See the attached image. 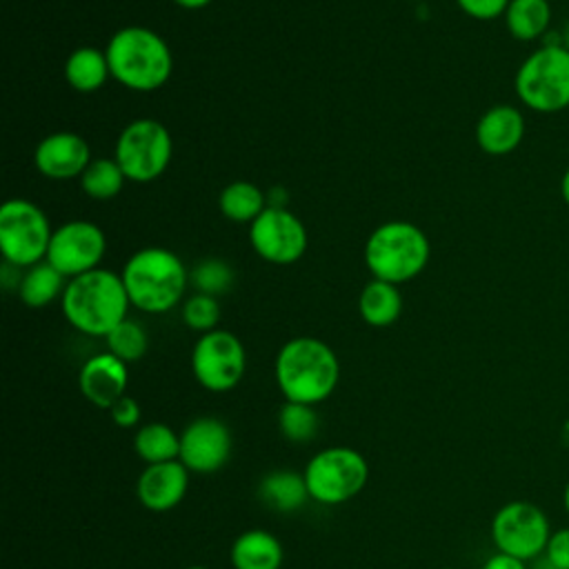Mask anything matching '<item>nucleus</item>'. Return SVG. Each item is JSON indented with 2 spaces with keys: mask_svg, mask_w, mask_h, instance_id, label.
Returning a JSON list of instances; mask_svg holds the SVG:
<instances>
[{
  "mask_svg": "<svg viewBox=\"0 0 569 569\" xmlns=\"http://www.w3.org/2000/svg\"><path fill=\"white\" fill-rule=\"evenodd\" d=\"M358 311L371 327H389L402 313V296L398 284L371 278L358 298Z\"/></svg>",
  "mask_w": 569,
  "mask_h": 569,
  "instance_id": "22",
  "label": "nucleus"
},
{
  "mask_svg": "<svg viewBox=\"0 0 569 569\" xmlns=\"http://www.w3.org/2000/svg\"><path fill=\"white\" fill-rule=\"evenodd\" d=\"M127 362H122L109 351L91 356L78 373L80 393L100 409H109L116 400L127 396Z\"/></svg>",
  "mask_w": 569,
  "mask_h": 569,
  "instance_id": "17",
  "label": "nucleus"
},
{
  "mask_svg": "<svg viewBox=\"0 0 569 569\" xmlns=\"http://www.w3.org/2000/svg\"><path fill=\"white\" fill-rule=\"evenodd\" d=\"M189 487V469L180 460L147 465L136 482V498L149 511H169L178 507Z\"/></svg>",
  "mask_w": 569,
  "mask_h": 569,
  "instance_id": "16",
  "label": "nucleus"
},
{
  "mask_svg": "<svg viewBox=\"0 0 569 569\" xmlns=\"http://www.w3.org/2000/svg\"><path fill=\"white\" fill-rule=\"evenodd\" d=\"M258 496L267 507L280 513L298 511L307 500H311L305 476L289 469H278L262 476L258 485Z\"/></svg>",
  "mask_w": 569,
  "mask_h": 569,
  "instance_id": "20",
  "label": "nucleus"
},
{
  "mask_svg": "<svg viewBox=\"0 0 569 569\" xmlns=\"http://www.w3.org/2000/svg\"><path fill=\"white\" fill-rule=\"evenodd\" d=\"M53 229L44 211L24 198L0 207V251L11 267H33L47 260Z\"/></svg>",
  "mask_w": 569,
  "mask_h": 569,
  "instance_id": "8",
  "label": "nucleus"
},
{
  "mask_svg": "<svg viewBox=\"0 0 569 569\" xmlns=\"http://www.w3.org/2000/svg\"><path fill=\"white\" fill-rule=\"evenodd\" d=\"M513 91L536 113H558L569 107V49L562 42H542L518 67Z\"/></svg>",
  "mask_w": 569,
  "mask_h": 569,
  "instance_id": "6",
  "label": "nucleus"
},
{
  "mask_svg": "<svg viewBox=\"0 0 569 569\" xmlns=\"http://www.w3.org/2000/svg\"><path fill=\"white\" fill-rule=\"evenodd\" d=\"M253 251L271 264H293L307 251V229L302 220L284 207L269 204L251 224Z\"/></svg>",
  "mask_w": 569,
  "mask_h": 569,
  "instance_id": "12",
  "label": "nucleus"
},
{
  "mask_svg": "<svg viewBox=\"0 0 569 569\" xmlns=\"http://www.w3.org/2000/svg\"><path fill=\"white\" fill-rule=\"evenodd\" d=\"M533 569H556L545 556L542 558H536V565H533Z\"/></svg>",
  "mask_w": 569,
  "mask_h": 569,
  "instance_id": "38",
  "label": "nucleus"
},
{
  "mask_svg": "<svg viewBox=\"0 0 569 569\" xmlns=\"http://www.w3.org/2000/svg\"><path fill=\"white\" fill-rule=\"evenodd\" d=\"M231 449L233 438L227 422L200 416L182 429L178 460L193 473H213L227 465Z\"/></svg>",
  "mask_w": 569,
  "mask_h": 569,
  "instance_id": "14",
  "label": "nucleus"
},
{
  "mask_svg": "<svg viewBox=\"0 0 569 569\" xmlns=\"http://www.w3.org/2000/svg\"><path fill=\"white\" fill-rule=\"evenodd\" d=\"M178 7H182V9H202V7H207L211 0H173Z\"/></svg>",
  "mask_w": 569,
  "mask_h": 569,
  "instance_id": "36",
  "label": "nucleus"
},
{
  "mask_svg": "<svg viewBox=\"0 0 569 569\" xmlns=\"http://www.w3.org/2000/svg\"><path fill=\"white\" fill-rule=\"evenodd\" d=\"M502 18L511 38L520 42L545 40L551 27V4L549 0H509Z\"/></svg>",
  "mask_w": 569,
  "mask_h": 569,
  "instance_id": "21",
  "label": "nucleus"
},
{
  "mask_svg": "<svg viewBox=\"0 0 569 569\" xmlns=\"http://www.w3.org/2000/svg\"><path fill=\"white\" fill-rule=\"evenodd\" d=\"M107 251L104 231L89 220H69L53 229L47 262L64 278H76L98 269Z\"/></svg>",
  "mask_w": 569,
  "mask_h": 569,
  "instance_id": "13",
  "label": "nucleus"
},
{
  "mask_svg": "<svg viewBox=\"0 0 569 569\" xmlns=\"http://www.w3.org/2000/svg\"><path fill=\"white\" fill-rule=\"evenodd\" d=\"M247 353L238 336L227 329L202 333L191 351V371L198 385L213 393L231 391L244 376Z\"/></svg>",
  "mask_w": 569,
  "mask_h": 569,
  "instance_id": "11",
  "label": "nucleus"
},
{
  "mask_svg": "<svg viewBox=\"0 0 569 569\" xmlns=\"http://www.w3.org/2000/svg\"><path fill=\"white\" fill-rule=\"evenodd\" d=\"M187 569H209V567H204V565H191V567H187Z\"/></svg>",
  "mask_w": 569,
  "mask_h": 569,
  "instance_id": "41",
  "label": "nucleus"
},
{
  "mask_svg": "<svg viewBox=\"0 0 569 569\" xmlns=\"http://www.w3.org/2000/svg\"><path fill=\"white\" fill-rule=\"evenodd\" d=\"M525 131L527 122L518 107L493 104L476 124V142L487 156H507L520 147Z\"/></svg>",
  "mask_w": 569,
  "mask_h": 569,
  "instance_id": "18",
  "label": "nucleus"
},
{
  "mask_svg": "<svg viewBox=\"0 0 569 569\" xmlns=\"http://www.w3.org/2000/svg\"><path fill=\"white\" fill-rule=\"evenodd\" d=\"M129 302L144 313H167L184 296L189 271L178 253L164 247H144L122 267Z\"/></svg>",
  "mask_w": 569,
  "mask_h": 569,
  "instance_id": "4",
  "label": "nucleus"
},
{
  "mask_svg": "<svg viewBox=\"0 0 569 569\" xmlns=\"http://www.w3.org/2000/svg\"><path fill=\"white\" fill-rule=\"evenodd\" d=\"M111 78L131 91L160 89L173 69L167 40L149 27L129 24L118 29L107 42Z\"/></svg>",
  "mask_w": 569,
  "mask_h": 569,
  "instance_id": "3",
  "label": "nucleus"
},
{
  "mask_svg": "<svg viewBox=\"0 0 569 569\" xmlns=\"http://www.w3.org/2000/svg\"><path fill=\"white\" fill-rule=\"evenodd\" d=\"M189 284L196 287L198 293L207 296H222L233 284V269L220 260V258H202L191 271H189Z\"/></svg>",
  "mask_w": 569,
  "mask_h": 569,
  "instance_id": "30",
  "label": "nucleus"
},
{
  "mask_svg": "<svg viewBox=\"0 0 569 569\" xmlns=\"http://www.w3.org/2000/svg\"><path fill=\"white\" fill-rule=\"evenodd\" d=\"M182 322L191 329L198 331L200 336L207 331L218 329L220 322V305L218 298L207 296V293H193L184 300L182 305Z\"/></svg>",
  "mask_w": 569,
  "mask_h": 569,
  "instance_id": "31",
  "label": "nucleus"
},
{
  "mask_svg": "<svg viewBox=\"0 0 569 569\" xmlns=\"http://www.w3.org/2000/svg\"><path fill=\"white\" fill-rule=\"evenodd\" d=\"M556 569H569V527L556 529L542 553Z\"/></svg>",
  "mask_w": 569,
  "mask_h": 569,
  "instance_id": "33",
  "label": "nucleus"
},
{
  "mask_svg": "<svg viewBox=\"0 0 569 569\" xmlns=\"http://www.w3.org/2000/svg\"><path fill=\"white\" fill-rule=\"evenodd\" d=\"M320 427V416L313 405L302 402H287L278 411V429L284 440L289 442H309L316 438Z\"/></svg>",
  "mask_w": 569,
  "mask_h": 569,
  "instance_id": "28",
  "label": "nucleus"
},
{
  "mask_svg": "<svg viewBox=\"0 0 569 569\" xmlns=\"http://www.w3.org/2000/svg\"><path fill=\"white\" fill-rule=\"evenodd\" d=\"M549 536L551 529L545 511L527 500H511L491 518V540L496 549L525 562L545 553Z\"/></svg>",
  "mask_w": 569,
  "mask_h": 569,
  "instance_id": "10",
  "label": "nucleus"
},
{
  "mask_svg": "<svg viewBox=\"0 0 569 569\" xmlns=\"http://www.w3.org/2000/svg\"><path fill=\"white\" fill-rule=\"evenodd\" d=\"M109 416H111L113 425H118L122 429L138 427L140 425V405L131 396H122L120 400H116L109 407Z\"/></svg>",
  "mask_w": 569,
  "mask_h": 569,
  "instance_id": "34",
  "label": "nucleus"
},
{
  "mask_svg": "<svg viewBox=\"0 0 569 569\" xmlns=\"http://www.w3.org/2000/svg\"><path fill=\"white\" fill-rule=\"evenodd\" d=\"M229 558L233 569H280L284 549L271 531L247 529L233 540Z\"/></svg>",
  "mask_w": 569,
  "mask_h": 569,
  "instance_id": "19",
  "label": "nucleus"
},
{
  "mask_svg": "<svg viewBox=\"0 0 569 569\" xmlns=\"http://www.w3.org/2000/svg\"><path fill=\"white\" fill-rule=\"evenodd\" d=\"M89 162H91L89 142L73 131L49 133L38 142L33 151L36 169L51 180H69V178L82 176Z\"/></svg>",
  "mask_w": 569,
  "mask_h": 569,
  "instance_id": "15",
  "label": "nucleus"
},
{
  "mask_svg": "<svg viewBox=\"0 0 569 569\" xmlns=\"http://www.w3.org/2000/svg\"><path fill=\"white\" fill-rule=\"evenodd\" d=\"M218 207L227 220L251 224L269 204L258 184L249 180H233L220 191Z\"/></svg>",
  "mask_w": 569,
  "mask_h": 569,
  "instance_id": "25",
  "label": "nucleus"
},
{
  "mask_svg": "<svg viewBox=\"0 0 569 569\" xmlns=\"http://www.w3.org/2000/svg\"><path fill=\"white\" fill-rule=\"evenodd\" d=\"M562 502H565V511H567V516H569V482H567V487H565V493H562Z\"/></svg>",
  "mask_w": 569,
  "mask_h": 569,
  "instance_id": "39",
  "label": "nucleus"
},
{
  "mask_svg": "<svg viewBox=\"0 0 569 569\" xmlns=\"http://www.w3.org/2000/svg\"><path fill=\"white\" fill-rule=\"evenodd\" d=\"M273 376L287 402L316 407L336 391L340 362L336 351L320 338L298 336L280 347Z\"/></svg>",
  "mask_w": 569,
  "mask_h": 569,
  "instance_id": "1",
  "label": "nucleus"
},
{
  "mask_svg": "<svg viewBox=\"0 0 569 569\" xmlns=\"http://www.w3.org/2000/svg\"><path fill=\"white\" fill-rule=\"evenodd\" d=\"M173 153L169 129L153 118H138L129 122L116 140V162L127 180L151 182L164 173Z\"/></svg>",
  "mask_w": 569,
  "mask_h": 569,
  "instance_id": "9",
  "label": "nucleus"
},
{
  "mask_svg": "<svg viewBox=\"0 0 569 569\" xmlns=\"http://www.w3.org/2000/svg\"><path fill=\"white\" fill-rule=\"evenodd\" d=\"M67 322L84 336L107 338L131 307L122 276L109 269H93L67 282L60 298Z\"/></svg>",
  "mask_w": 569,
  "mask_h": 569,
  "instance_id": "2",
  "label": "nucleus"
},
{
  "mask_svg": "<svg viewBox=\"0 0 569 569\" xmlns=\"http://www.w3.org/2000/svg\"><path fill=\"white\" fill-rule=\"evenodd\" d=\"M127 176L122 173L116 158H96L80 176L82 191L93 200H111L122 191Z\"/></svg>",
  "mask_w": 569,
  "mask_h": 569,
  "instance_id": "27",
  "label": "nucleus"
},
{
  "mask_svg": "<svg viewBox=\"0 0 569 569\" xmlns=\"http://www.w3.org/2000/svg\"><path fill=\"white\" fill-rule=\"evenodd\" d=\"M104 340H107V351L127 365L140 360L147 353V345H149L147 331L142 329V325L129 318H124L118 327H113Z\"/></svg>",
  "mask_w": 569,
  "mask_h": 569,
  "instance_id": "29",
  "label": "nucleus"
},
{
  "mask_svg": "<svg viewBox=\"0 0 569 569\" xmlns=\"http://www.w3.org/2000/svg\"><path fill=\"white\" fill-rule=\"evenodd\" d=\"M133 449L140 460L147 465L178 460L180 456V436L164 422H147L136 429Z\"/></svg>",
  "mask_w": 569,
  "mask_h": 569,
  "instance_id": "26",
  "label": "nucleus"
},
{
  "mask_svg": "<svg viewBox=\"0 0 569 569\" xmlns=\"http://www.w3.org/2000/svg\"><path fill=\"white\" fill-rule=\"evenodd\" d=\"M111 78L107 53L96 47H78L64 62V80L80 93L98 91Z\"/></svg>",
  "mask_w": 569,
  "mask_h": 569,
  "instance_id": "23",
  "label": "nucleus"
},
{
  "mask_svg": "<svg viewBox=\"0 0 569 569\" xmlns=\"http://www.w3.org/2000/svg\"><path fill=\"white\" fill-rule=\"evenodd\" d=\"M560 42L569 49V24H567V29H565V33H562V38H560Z\"/></svg>",
  "mask_w": 569,
  "mask_h": 569,
  "instance_id": "40",
  "label": "nucleus"
},
{
  "mask_svg": "<svg viewBox=\"0 0 569 569\" xmlns=\"http://www.w3.org/2000/svg\"><path fill=\"white\" fill-rule=\"evenodd\" d=\"M456 4L473 20H496L505 16L509 0H456Z\"/></svg>",
  "mask_w": 569,
  "mask_h": 569,
  "instance_id": "32",
  "label": "nucleus"
},
{
  "mask_svg": "<svg viewBox=\"0 0 569 569\" xmlns=\"http://www.w3.org/2000/svg\"><path fill=\"white\" fill-rule=\"evenodd\" d=\"M67 282L69 278H64L53 264L42 260L22 273L18 282V296L27 307L42 309L56 298H62Z\"/></svg>",
  "mask_w": 569,
  "mask_h": 569,
  "instance_id": "24",
  "label": "nucleus"
},
{
  "mask_svg": "<svg viewBox=\"0 0 569 569\" xmlns=\"http://www.w3.org/2000/svg\"><path fill=\"white\" fill-rule=\"evenodd\" d=\"M560 196H562L565 204L569 207V167L565 169V173H562V178H560Z\"/></svg>",
  "mask_w": 569,
  "mask_h": 569,
  "instance_id": "37",
  "label": "nucleus"
},
{
  "mask_svg": "<svg viewBox=\"0 0 569 569\" xmlns=\"http://www.w3.org/2000/svg\"><path fill=\"white\" fill-rule=\"evenodd\" d=\"M438 569H453V567H438Z\"/></svg>",
  "mask_w": 569,
  "mask_h": 569,
  "instance_id": "42",
  "label": "nucleus"
},
{
  "mask_svg": "<svg viewBox=\"0 0 569 569\" xmlns=\"http://www.w3.org/2000/svg\"><path fill=\"white\" fill-rule=\"evenodd\" d=\"M431 256L427 233L407 220H389L365 242V264L373 278L402 284L422 273Z\"/></svg>",
  "mask_w": 569,
  "mask_h": 569,
  "instance_id": "5",
  "label": "nucleus"
},
{
  "mask_svg": "<svg viewBox=\"0 0 569 569\" xmlns=\"http://www.w3.org/2000/svg\"><path fill=\"white\" fill-rule=\"evenodd\" d=\"M302 476L311 500L320 505H342L365 489L369 465L360 451L338 445L313 453Z\"/></svg>",
  "mask_w": 569,
  "mask_h": 569,
  "instance_id": "7",
  "label": "nucleus"
},
{
  "mask_svg": "<svg viewBox=\"0 0 569 569\" xmlns=\"http://www.w3.org/2000/svg\"><path fill=\"white\" fill-rule=\"evenodd\" d=\"M482 569H527V562L520 560V558H516V556H509V553L498 551V553H493V556H489V558L485 560Z\"/></svg>",
  "mask_w": 569,
  "mask_h": 569,
  "instance_id": "35",
  "label": "nucleus"
}]
</instances>
